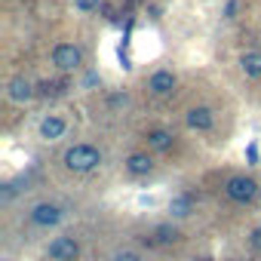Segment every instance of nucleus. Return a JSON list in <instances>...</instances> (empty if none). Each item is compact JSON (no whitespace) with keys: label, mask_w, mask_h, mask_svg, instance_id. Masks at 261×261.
Masks as SVG:
<instances>
[{"label":"nucleus","mask_w":261,"mask_h":261,"mask_svg":"<svg viewBox=\"0 0 261 261\" xmlns=\"http://www.w3.org/2000/svg\"><path fill=\"white\" fill-rule=\"evenodd\" d=\"M62 163H65V169L74 172V175H89V172H95V169L101 166V151H98L95 145H89V142H77V145L65 148Z\"/></svg>","instance_id":"obj_1"},{"label":"nucleus","mask_w":261,"mask_h":261,"mask_svg":"<svg viewBox=\"0 0 261 261\" xmlns=\"http://www.w3.org/2000/svg\"><path fill=\"white\" fill-rule=\"evenodd\" d=\"M224 194H227V200L246 206V203H252L255 197H261V185H258L252 175H230L227 185H224Z\"/></svg>","instance_id":"obj_2"},{"label":"nucleus","mask_w":261,"mask_h":261,"mask_svg":"<svg viewBox=\"0 0 261 261\" xmlns=\"http://www.w3.org/2000/svg\"><path fill=\"white\" fill-rule=\"evenodd\" d=\"M43 255H46V261H77L80 258V243L71 233H59L46 243Z\"/></svg>","instance_id":"obj_3"},{"label":"nucleus","mask_w":261,"mask_h":261,"mask_svg":"<svg viewBox=\"0 0 261 261\" xmlns=\"http://www.w3.org/2000/svg\"><path fill=\"white\" fill-rule=\"evenodd\" d=\"M62 218H65V209H62L59 203H34L31 212H28V221H31L34 227H43V230L62 224Z\"/></svg>","instance_id":"obj_4"},{"label":"nucleus","mask_w":261,"mask_h":261,"mask_svg":"<svg viewBox=\"0 0 261 261\" xmlns=\"http://www.w3.org/2000/svg\"><path fill=\"white\" fill-rule=\"evenodd\" d=\"M53 65L59 71H80L83 68V49L74 43H56L53 46Z\"/></svg>","instance_id":"obj_5"},{"label":"nucleus","mask_w":261,"mask_h":261,"mask_svg":"<svg viewBox=\"0 0 261 261\" xmlns=\"http://www.w3.org/2000/svg\"><path fill=\"white\" fill-rule=\"evenodd\" d=\"M175 86H178V77H175L169 68H157V71L148 77V92H151L154 98H169V95L175 92Z\"/></svg>","instance_id":"obj_6"},{"label":"nucleus","mask_w":261,"mask_h":261,"mask_svg":"<svg viewBox=\"0 0 261 261\" xmlns=\"http://www.w3.org/2000/svg\"><path fill=\"white\" fill-rule=\"evenodd\" d=\"M188 126L194 129V133H212L215 129V111L209 105H194L188 114H185Z\"/></svg>","instance_id":"obj_7"},{"label":"nucleus","mask_w":261,"mask_h":261,"mask_svg":"<svg viewBox=\"0 0 261 261\" xmlns=\"http://www.w3.org/2000/svg\"><path fill=\"white\" fill-rule=\"evenodd\" d=\"M123 169L133 175V178H145V175L154 172V157H151L148 151H136V154H129V157L123 160Z\"/></svg>","instance_id":"obj_8"},{"label":"nucleus","mask_w":261,"mask_h":261,"mask_svg":"<svg viewBox=\"0 0 261 261\" xmlns=\"http://www.w3.org/2000/svg\"><path fill=\"white\" fill-rule=\"evenodd\" d=\"M34 95H37V86H34L28 77H13V80L7 83V98L16 101V105H25V101H31Z\"/></svg>","instance_id":"obj_9"},{"label":"nucleus","mask_w":261,"mask_h":261,"mask_svg":"<svg viewBox=\"0 0 261 261\" xmlns=\"http://www.w3.org/2000/svg\"><path fill=\"white\" fill-rule=\"evenodd\" d=\"M145 145H148V151H154V154H166V151H172V145H175V133H169V129H148L145 133Z\"/></svg>","instance_id":"obj_10"},{"label":"nucleus","mask_w":261,"mask_h":261,"mask_svg":"<svg viewBox=\"0 0 261 261\" xmlns=\"http://www.w3.org/2000/svg\"><path fill=\"white\" fill-rule=\"evenodd\" d=\"M65 133H68V123H65L59 114H46V117L40 120V139H43V142H59Z\"/></svg>","instance_id":"obj_11"},{"label":"nucleus","mask_w":261,"mask_h":261,"mask_svg":"<svg viewBox=\"0 0 261 261\" xmlns=\"http://www.w3.org/2000/svg\"><path fill=\"white\" fill-rule=\"evenodd\" d=\"M194 212V194H175L169 200V215L172 218H188Z\"/></svg>","instance_id":"obj_12"},{"label":"nucleus","mask_w":261,"mask_h":261,"mask_svg":"<svg viewBox=\"0 0 261 261\" xmlns=\"http://www.w3.org/2000/svg\"><path fill=\"white\" fill-rule=\"evenodd\" d=\"M240 68H243L246 77L258 80V77H261V49H249V53H243V56H240Z\"/></svg>","instance_id":"obj_13"},{"label":"nucleus","mask_w":261,"mask_h":261,"mask_svg":"<svg viewBox=\"0 0 261 261\" xmlns=\"http://www.w3.org/2000/svg\"><path fill=\"white\" fill-rule=\"evenodd\" d=\"M151 237H154L157 246H169V243H178L181 233H178V227H172V224H157Z\"/></svg>","instance_id":"obj_14"},{"label":"nucleus","mask_w":261,"mask_h":261,"mask_svg":"<svg viewBox=\"0 0 261 261\" xmlns=\"http://www.w3.org/2000/svg\"><path fill=\"white\" fill-rule=\"evenodd\" d=\"M101 7H105V0H74L77 13H98Z\"/></svg>","instance_id":"obj_15"},{"label":"nucleus","mask_w":261,"mask_h":261,"mask_svg":"<svg viewBox=\"0 0 261 261\" xmlns=\"http://www.w3.org/2000/svg\"><path fill=\"white\" fill-rule=\"evenodd\" d=\"M111 261H142V255H139L136 249H117V252L111 255Z\"/></svg>","instance_id":"obj_16"},{"label":"nucleus","mask_w":261,"mask_h":261,"mask_svg":"<svg viewBox=\"0 0 261 261\" xmlns=\"http://www.w3.org/2000/svg\"><path fill=\"white\" fill-rule=\"evenodd\" d=\"M117 59H120V68H123V71L133 68V59H129V53H126V46H123V43H120V49H117Z\"/></svg>","instance_id":"obj_17"},{"label":"nucleus","mask_w":261,"mask_h":261,"mask_svg":"<svg viewBox=\"0 0 261 261\" xmlns=\"http://www.w3.org/2000/svg\"><path fill=\"white\" fill-rule=\"evenodd\" d=\"M249 246H252V252L261 255V227H255V230L249 233Z\"/></svg>","instance_id":"obj_18"},{"label":"nucleus","mask_w":261,"mask_h":261,"mask_svg":"<svg viewBox=\"0 0 261 261\" xmlns=\"http://www.w3.org/2000/svg\"><path fill=\"white\" fill-rule=\"evenodd\" d=\"M246 157H249V163H258V160H261V154H258V145H249V148H246Z\"/></svg>","instance_id":"obj_19"},{"label":"nucleus","mask_w":261,"mask_h":261,"mask_svg":"<svg viewBox=\"0 0 261 261\" xmlns=\"http://www.w3.org/2000/svg\"><path fill=\"white\" fill-rule=\"evenodd\" d=\"M237 16V0H227V7H224V19H233Z\"/></svg>","instance_id":"obj_20"},{"label":"nucleus","mask_w":261,"mask_h":261,"mask_svg":"<svg viewBox=\"0 0 261 261\" xmlns=\"http://www.w3.org/2000/svg\"><path fill=\"white\" fill-rule=\"evenodd\" d=\"M108 105H126V92H117V95H111V98H108Z\"/></svg>","instance_id":"obj_21"},{"label":"nucleus","mask_w":261,"mask_h":261,"mask_svg":"<svg viewBox=\"0 0 261 261\" xmlns=\"http://www.w3.org/2000/svg\"><path fill=\"white\" fill-rule=\"evenodd\" d=\"M95 83H98V74H95V71H89V74H86V86H95Z\"/></svg>","instance_id":"obj_22"},{"label":"nucleus","mask_w":261,"mask_h":261,"mask_svg":"<svg viewBox=\"0 0 261 261\" xmlns=\"http://www.w3.org/2000/svg\"><path fill=\"white\" fill-rule=\"evenodd\" d=\"M197 261H212V258H197Z\"/></svg>","instance_id":"obj_23"}]
</instances>
